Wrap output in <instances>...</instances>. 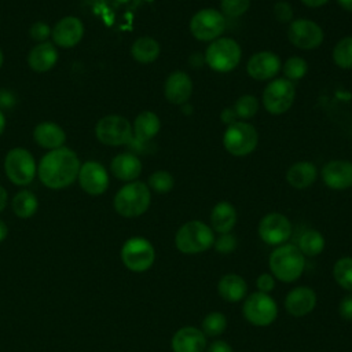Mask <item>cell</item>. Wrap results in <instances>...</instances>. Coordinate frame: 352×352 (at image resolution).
<instances>
[{
	"label": "cell",
	"instance_id": "cell-1",
	"mask_svg": "<svg viewBox=\"0 0 352 352\" xmlns=\"http://www.w3.org/2000/svg\"><path fill=\"white\" fill-rule=\"evenodd\" d=\"M80 160L77 154L67 148L59 147L50 150L38 164L40 182L52 190H60L69 187L78 177Z\"/></svg>",
	"mask_w": 352,
	"mask_h": 352
},
{
	"label": "cell",
	"instance_id": "cell-2",
	"mask_svg": "<svg viewBox=\"0 0 352 352\" xmlns=\"http://www.w3.org/2000/svg\"><path fill=\"white\" fill-rule=\"evenodd\" d=\"M270 272L283 283H292L301 278L305 270V256L293 243L276 246L268 258Z\"/></svg>",
	"mask_w": 352,
	"mask_h": 352
},
{
	"label": "cell",
	"instance_id": "cell-3",
	"mask_svg": "<svg viewBox=\"0 0 352 352\" xmlns=\"http://www.w3.org/2000/svg\"><path fill=\"white\" fill-rule=\"evenodd\" d=\"M214 231L201 220H190L175 234V246L183 254H199L213 248Z\"/></svg>",
	"mask_w": 352,
	"mask_h": 352
},
{
	"label": "cell",
	"instance_id": "cell-4",
	"mask_svg": "<svg viewBox=\"0 0 352 352\" xmlns=\"http://www.w3.org/2000/svg\"><path fill=\"white\" fill-rule=\"evenodd\" d=\"M151 192L143 182H129L114 195L113 205L116 212L126 219L139 217L148 209Z\"/></svg>",
	"mask_w": 352,
	"mask_h": 352
},
{
	"label": "cell",
	"instance_id": "cell-5",
	"mask_svg": "<svg viewBox=\"0 0 352 352\" xmlns=\"http://www.w3.org/2000/svg\"><path fill=\"white\" fill-rule=\"evenodd\" d=\"M120 257L126 270L140 274L154 265L155 249L147 238L132 236L122 243Z\"/></svg>",
	"mask_w": 352,
	"mask_h": 352
},
{
	"label": "cell",
	"instance_id": "cell-6",
	"mask_svg": "<svg viewBox=\"0 0 352 352\" xmlns=\"http://www.w3.org/2000/svg\"><path fill=\"white\" fill-rule=\"evenodd\" d=\"M242 315L250 324L267 327L278 318V304L271 294L253 292L243 300Z\"/></svg>",
	"mask_w": 352,
	"mask_h": 352
},
{
	"label": "cell",
	"instance_id": "cell-7",
	"mask_svg": "<svg viewBox=\"0 0 352 352\" xmlns=\"http://www.w3.org/2000/svg\"><path fill=\"white\" fill-rule=\"evenodd\" d=\"M242 56L239 44L230 37H220L213 40L205 52L208 66L217 73H227L234 70Z\"/></svg>",
	"mask_w": 352,
	"mask_h": 352
},
{
	"label": "cell",
	"instance_id": "cell-8",
	"mask_svg": "<svg viewBox=\"0 0 352 352\" xmlns=\"http://www.w3.org/2000/svg\"><path fill=\"white\" fill-rule=\"evenodd\" d=\"M257 143V131L252 124L243 121H235L234 124L228 125L223 135L224 148L235 157L250 154L256 148Z\"/></svg>",
	"mask_w": 352,
	"mask_h": 352
},
{
	"label": "cell",
	"instance_id": "cell-9",
	"mask_svg": "<svg viewBox=\"0 0 352 352\" xmlns=\"http://www.w3.org/2000/svg\"><path fill=\"white\" fill-rule=\"evenodd\" d=\"M7 177L16 186H28L36 176V162L30 151L22 147L10 150L4 160Z\"/></svg>",
	"mask_w": 352,
	"mask_h": 352
},
{
	"label": "cell",
	"instance_id": "cell-10",
	"mask_svg": "<svg viewBox=\"0 0 352 352\" xmlns=\"http://www.w3.org/2000/svg\"><path fill=\"white\" fill-rule=\"evenodd\" d=\"M98 140L106 146L128 144L132 140V125L118 114H110L100 118L95 126Z\"/></svg>",
	"mask_w": 352,
	"mask_h": 352
},
{
	"label": "cell",
	"instance_id": "cell-11",
	"mask_svg": "<svg viewBox=\"0 0 352 352\" xmlns=\"http://www.w3.org/2000/svg\"><path fill=\"white\" fill-rule=\"evenodd\" d=\"M226 29V16L213 8H204L190 19V32L199 41H213Z\"/></svg>",
	"mask_w": 352,
	"mask_h": 352
},
{
	"label": "cell",
	"instance_id": "cell-12",
	"mask_svg": "<svg viewBox=\"0 0 352 352\" xmlns=\"http://www.w3.org/2000/svg\"><path fill=\"white\" fill-rule=\"evenodd\" d=\"M294 96V84L287 78H276L265 87L263 92V104L268 113L282 114L292 107Z\"/></svg>",
	"mask_w": 352,
	"mask_h": 352
},
{
	"label": "cell",
	"instance_id": "cell-13",
	"mask_svg": "<svg viewBox=\"0 0 352 352\" xmlns=\"http://www.w3.org/2000/svg\"><path fill=\"white\" fill-rule=\"evenodd\" d=\"M257 232L264 243L276 248L286 243L292 236V223L285 214L271 212L260 220Z\"/></svg>",
	"mask_w": 352,
	"mask_h": 352
},
{
	"label": "cell",
	"instance_id": "cell-14",
	"mask_svg": "<svg viewBox=\"0 0 352 352\" xmlns=\"http://www.w3.org/2000/svg\"><path fill=\"white\" fill-rule=\"evenodd\" d=\"M287 37L293 45L301 50H314L323 41L322 28L309 19L292 21L287 29Z\"/></svg>",
	"mask_w": 352,
	"mask_h": 352
},
{
	"label": "cell",
	"instance_id": "cell-15",
	"mask_svg": "<svg viewBox=\"0 0 352 352\" xmlns=\"http://www.w3.org/2000/svg\"><path fill=\"white\" fill-rule=\"evenodd\" d=\"M318 304L316 292L309 286H296L290 289L285 297L283 307L293 318L309 315Z\"/></svg>",
	"mask_w": 352,
	"mask_h": 352
},
{
	"label": "cell",
	"instance_id": "cell-16",
	"mask_svg": "<svg viewBox=\"0 0 352 352\" xmlns=\"http://www.w3.org/2000/svg\"><path fill=\"white\" fill-rule=\"evenodd\" d=\"M78 183L89 195H100L109 187V173L103 165L96 161H87L80 166Z\"/></svg>",
	"mask_w": 352,
	"mask_h": 352
},
{
	"label": "cell",
	"instance_id": "cell-17",
	"mask_svg": "<svg viewBox=\"0 0 352 352\" xmlns=\"http://www.w3.org/2000/svg\"><path fill=\"white\" fill-rule=\"evenodd\" d=\"M206 346V336L195 326L177 329L170 340L172 352H205Z\"/></svg>",
	"mask_w": 352,
	"mask_h": 352
},
{
	"label": "cell",
	"instance_id": "cell-18",
	"mask_svg": "<svg viewBox=\"0 0 352 352\" xmlns=\"http://www.w3.org/2000/svg\"><path fill=\"white\" fill-rule=\"evenodd\" d=\"M51 36L56 45L72 48L81 41L84 36V25L76 16H65L54 26Z\"/></svg>",
	"mask_w": 352,
	"mask_h": 352
},
{
	"label": "cell",
	"instance_id": "cell-19",
	"mask_svg": "<svg viewBox=\"0 0 352 352\" xmlns=\"http://www.w3.org/2000/svg\"><path fill=\"white\" fill-rule=\"evenodd\" d=\"M280 69V59L278 55L270 51H260L252 55L248 60V74L258 81L270 80L278 74Z\"/></svg>",
	"mask_w": 352,
	"mask_h": 352
},
{
	"label": "cell",
	"instance_id": "cell-20",
	"mask_svg": "<svg viewBox=\"0 0 352 352\" xmlns=\"http://www.w3.org/2000/svg\"><path fill=\"white\" fill-rule=\"evenodd\" d=\"M322 179L324 184L333 190L352 187V162L344 160L329 161L322 168Z\"/></svg>",
	"mask_w": 352,
	"mask_h": 352
},
{
	"label": "cell",
	"instance_id": "cell-21",
	"mask_svg": "<svg viewBox=\"0 0 352 352\" xmlns=\"http://www.w3.org/2000/svg\"><path fill=\"white\" fill-rule=\"evenodd\" d=\"M164 94L168 102L173 104L186 103L192 94V81L190 76L180 70L170 73L165 81Z\"/></svg>",
	"mask_w": 352,
	"mask_h": 352
},
{
	"label": "cell",
	"instance_id": "cell-22",
	"mask_svg": "<svg viewBox=\"0 0 352 352\" xmlns=\"http://www.w3.org/2000/svg\"><path fill=\"white\" fill-rule=\"evenodd\" d=\"M217 293L227 302H239L248 296V283L239 274H224L217 282Z\"/></svg>",
	"mask_w": 352,
	"mask_h": 352
},
{
	"label": "cell",
	"instance_id": "cell-23",
	"mask_svg": "<svg viewBox=\"0 0 352 352\" xmlns=\"http://www.w3.org/2000/svg\"><path fill=\"white\" fill-rule=\"evenodd\" d=\"M58 60V51L52 43L44 41L33 47L28 55V63L32 70L44 73L51 70Z\"/></svg>",
	"mask_w": 352,
	"mask_h": 352
},
{
	"label": "cell",
	"instance_id": "cell-24",
	"mask_svg": "<svg viewBox=\"0 0 352 352\" xmlns=\"http://www.w3.org/2000/svg\"><path fill=\"white\" fill-rule=\"evenodd\" d=\"M236 209L227 201L217 202L210 212V228L217 234L231 232L236 224Z\"/></svg>",
	"mask_w": 352,
	"mask_h": 352
},
{
	"label": "cell",
	"instance_id": "cell-25",
	"mask_svg": "<svg viewBox=\"0 0 352 352\" xmlns=\"http://www.w3.org/2000/svg\"><path fill=\"white\" fill-rule=\"evenodd\" d=\"M110 170L120 180L133 182L142 173V162L131 153H121L111 160Z\"/></svg>",
	"mask_w": 352,
	"mask_h": 352
},
{
	"label": "cell",
	"instance_id": "cell-26",
	"mask_svg": "<svg viewBox=\"0 0 352 352\" xmlns=\"http://www.w3.org/2000/svg\"><path fill=\"white\" fill-rule=\"evenodd\" d=\"M33 138L36 143L44 148L55 150L59 147H63V143L66 140L65 131L55 122H40L34 131Z\"/></svg>",
	"mask_w": 352,
	"mask_h": 352
},
{
	"label": "cell",
	"instance_id": "cell-27",
	"mask_svg": "<svg viewBox=\"0 0 352 352\" xmlns=\"http://www.w3.org/2000/svg\"><path fill=\"white\" fill-rule=\"evenodd\" d=\"M316 176L318 169L312 162L300 161L289 168L286 180L294 188H307L316 180Z\"/></svg>",
	"mask_w": 352,
	"mask_h": 352
},
{
	"label": "cell",
	"instance_id": "cell-28",
	"mask_svg": "<svg viewBox=\"0 0 352 352\" xmlns=\"http://www.w3.org/2000/svg\"><path fill=\"white\" fill-rule=\"evenodd\" d=\"M161 121L158 116L153 111H142L133 122L135 139L139 143H146L151 140L160 131Z\"/></svg>",
	"mask_w": 352,
	"mask_h": 352
},
{
	"label": "cell",
	"instance_id": "cell-29",
	"mask_svg": "<svg viewBox=\"0 0 352 352\" xmlns=\"http://www.w3.org/2000/svg\"><path fill=\"white\" fill-rule=\"evenodd\" d=\"M161 52V47L160 43L148 36H143L139 37L133 41L132 47H131V55L132 58L139 62V63H153Z\"/></svg>",
	"mask_w": 352,
	"mask_h": 352
},
{
	"label": "cell",
	"instance_id": "cell-30",
	"mask_svg": "<svg viewBox=\"0 0 352 352\" xmlns=\"http://www.w3.org/2000/svg\"><path fill=\"white\" fill-rule=\"evenodd\" d=\"M296 246L304 256L316 257L324 250L326 241L322 232H319L318 230H305L300 235Z\"/></svg>",
	"mask_w": 352,
	"mask_h": 352
},
{
	"label": "cell",
	"instance_id": "cell-31",
	"mask_svg": "<svg viewBox=\"0 0 352 352\" xmlns=\"http://www.w3.org/2000/svg\"><path fill=\"white\" fill-rule=\"evenodd\" d=\"M11 208H12V212L19 219H29L37 212L38 201H37V197L32 191L22 190L14 195Z\"/></svg>",
	"mask_w": 352,
	"mask_h": 352
},
{
	"label": "cell",
	"instance_id": "cell-32",
	"mask_svg": "<svg viewBox=\"0 0 352 352\" xmlns=\"http://www.w3.org/2000/svg\"><path fill=\"white\" fill-rule=\"evenodd\" d=\"M227 316L220 311H212L206 314L201 322V330L206 337H219L227 329Z\"/></svg>",
	"mask_w": 352,
	"mask_h": 352
},
{
	"label": "cell",
	"instance_id": "cell-33",
	"mask_svg": "<svg viewBox=\"0 0 352 352\" xmlns=\"http://www.w3.org/2000/svg\"><path fill=\"white\" fill-rule=\"evenodd\" d=\"M331 274L336 283L341 289L346 292H352V257L349 256L340 257L334 263Z\"/></svg>",
	"mask_w": 352,
	"mask_h": 352
},
{
	"label": "cell",
	"instance_id": "cell-34",
	"mask_svg": "<svg viewBox=\"0 0 352 352\" xmlns=\"http://www.w3.org/2000/svg\"><path fill=\"white\" fill-rule=\"evenodd\" d=\"M333 60L342 69H352V36L341 38L333 48Z\"/></svg>",
	"mask_w": 352,
	"mask_h": 352
},
{
	"label": "cell",
	"instance_id": "cell-35",
	"mask_svg": "<svg viewBox=\"0 0 352 352\" xmlns=\"http://www.w3.org/2000/svg\"><path fill=\"white\" fill-rule=\"evenodd\" d=\"M232 109L238 118L249 120L254 117L256 113L258 111V100L253 95H242L241 98L236 99Z\"/></svg>",
	"mask_w": 352,
	"mask_h": 352
},
{
	"label": "cell",
	"instance_id": "cell-36",
	"mask_svg": "<svg viewBox=\"0 0 352 352\" xmlns=\"http://www.w3.org/2000/svg\"><path fill=\"white\" fill-rule=\"evenodd\" d=\"M175 179L166 170H157L148 177V188L158 194H166L173 188Z\"/></svg>",
	"mask_w": 352,
	"mask_h": 352
},
{
	"label": "cell",
	"instance_id": "cell-37",
	"mask_svg": "<svg viewBox=\"0 0 352 352\" xmlns=\"http://www.w3.org/2000/svg\"><path fill=\"white\" fill-rule=\"evenodd\" d=\"M308 72V65L301 56H290L283 65V74L287 80H300Z\"/></svg>",
	"mask_w": 352,
	"mask_h": 352
},
{
	"label": "cell",
	"instance_id": "cell-38",
	"mask_svg": "<svg viewBox=\"0 0 352 352\" xmlns=\"http://www.w3.org/2000/svg\"><path fill=\"white\" fill-rule=\"evenodd\" d=\"M220 7L223 15L235 18L243 15L249 10L250 0H221Z\"/></svg>",
	"mask_w": 352,
	"mask_h": 352
},
{
	"label": "cell",
	"instance_id": "cell-39",
	"mask_svg": "<svg viewBox=\"0 0 352 352\" xmlns=\"http://www.w3.org/2000/svg\"><path fill=\"white\" fill-rule=\"evenodd\" d=\"M236 245H238V241L231 232L220 234L217 238H214V242H213V248L219 254L232 253L236 249Z\"/></svg>",
	"mask_w": 352,
	"mask_h": 352
},
{
	"label": "cell",
	"instance_id": "cell-40",
	"mask_svg": "<svg viewBox=\"0 0 352 352\" xmlns=\"http://www.w3.org/2000/svg\"><path fill=\"white\" fill-rule=\"evenodd\" d=\"M29 34L34 41L44 43L51 36V28L44 22H36L30 26Z\"/></svg>",
	"mask_w": 352,
	"mask_h": 352
},
{
	"label": "cell",
	"instance_id": "cell-41",
	"mask_svg": "<svg viewBox=\"0 0 352 352\" xmlns=\"http://www.w3.org/2000/svg\"><path fill=\"white\" fill-rule=\"evenodd\" d=\"M274 15L279 22H290L293 18V8L287 1H278L274 6Z\"/></svg>",
	"mask_w": 352,
	"mask_h": 352
},
{
	"label": "cell",
	"instance_id": "cell-42",
	"mask_svg": "<svg viewBox=\"0 0 352 352\" xmlns=\"http://www.w3.org/2000/svg\"><path fill=\"white\" fill-rule=\"evenodd\" d=\"M256 287L257 292L261 293H271L275 289V278L271 272H263L256 279Z\"/></svg>",
	"mask_w": 352,
	"mask_h": 352
},
{
	"label": "cell",
	"instance_id": "cell-43",
	"mask_svg": "<svg viewBox=\"0 0 352 352\" xmlns=\"http://www.w3.org/2000/svg\"><path fill=\"white\" fill-rule=\"evenodd\" d=\"M338 314L344 320L352 322V292L345 294L338 304Z\"/></svg>",
	"mask_w": 352,
	"mask_h": 352
},
{
	"label": "cell",
	"instance_id": "cell-44",
	"mask_svg": "<svg viewBox=\"0 0 352 352\" xmlns=\"http://www.w3.org/2000/svg\"><path fill=\"white\" fill-rule=\"evenodd\" d=\"M16 103L15 95L8 89H0V110L11 109Z\"/></svg>",
	"mask_w": 352,
	"mask_h": 352
},
{
	"label": "cell",
	"instance_id": "cell-45",
	"mask_svg": "<svg viewBox=\"0 0 352 352\" xmlns=\"http://www.w3.org/2000/svg\"><path fill=\"white\" fill-rule=\"evenodd\" d=\"M205 352H234V349H232V346L227 341H224V340H214V341H212L206 346Z\"/></svg>",
	"mask_w": 352,
	"mask_h": 352
},
{
	"label": "cell",
	"instance_id": "cell-46",
	"mask_svg": "<svg viewBox=\"0 0 352 352\" xmlns=\"http://www.w3.org/2000/svg\"><path fill=\"white\" fill-rule=\"evenodd\" d=\"M235 120H236V114H235L234 109H224V110L221 111V121H223V122L231 125V124L235 122Z\"/></svg>",
	"mask_w": 352,
	"mask_h": 352
},
{
	"label": "cell",
	"instance_id": "cell-47",
	"mask_svg": "<svg viewBox=\"0 0 352 352\" xmlns=\"http://www.w3.org/2000/svg\"><path fill=\"white\" fill-rule=\"evenodd\" d=\"M7 201H8V194H7L6 188L3 186H0V213L7 206Z\"/></svg>",
	"mask_w": 352,
	"mask_h": 352
},
{
	"label": "cell",
	"instance_id": "cell-48",
	"mask_svg": "<svg viewBox=\"0 0 352 352\" xmlns=\"http://www.w3.org/2000/svg\"><path fill=\"white\" fill-rule=\"evenodd\" d=\"M307 7H311V8H318V7H322L324 6L329 0H301Z\"/></svg>",
	"mask_w": 352,
	"mask_h": 352
},
{
	"label": "cell",
	"instance_id": "cell-49",
	"mask_svg": "<svg viewBox=\"0 0 352 352\" xmlns=\"http://www.w3.org/2000/svg\"><path fill=\"white\" fill-rule=\"evenodd\" d=\"M7 236H8V227H7V224H6L3 220H0V243H1Z\"/></svg>",
	"mask_w": 352,
	"mask_h": 352
},
{
	"label": "cell",
	"instance_id": "cell-50",
	"mask_svg": "<svg viewBox=\"0 0 352 352\" xmlns=\"http://www.w3.org/2000/svg\"><path fill=\"white\" fill-rule=\"evenodd\" d=\"M337 3L346 11H352V0H337Z\"/></svg>",
	"mask_w": 352,
	"mask_h": 352
},
{
	"label": "cell",
	"instance_id": "cell-51",
	"mask_svg": "<svg viewBox=\"0 0 352 352\" xmlns=\"http://www.w3.org/2000/svg\"><path fill=\"white\" fill-rule=\"evenodd\" d=\"M4 128H6V118H4V114H3V111L0 110V135L3 133Z\"/></svg>",
	"mask_w": 352,
	"mask_h": 352
},
{
	"label": "cell",
	"instance_id": "cell-52",
	"mask_svg": "<svg viewBox=\"0 0 352 352\" xmlns=\"http://www.w3.org/2000/svg\"><path fill=\"white\" fill-rule=\"evenodd\" d=\"M1 65H3V52L0 50V67H1Z\"/></svg>",
	"mask_w": 352,
	"mask_h": 352
}]
</instances>
